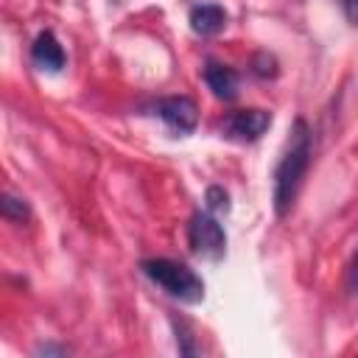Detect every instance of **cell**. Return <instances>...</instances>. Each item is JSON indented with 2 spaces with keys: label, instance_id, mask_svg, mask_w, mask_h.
Returning a JSON list of instances; mask_svg holds the SVG:
<instances>
[{
  "label": "cell",
  "instance_id": "9c48e42d",
  "mask_svg": "<svg viewBox=\"0 0 358 358\" xmlns=\"http://www.w3.org/2000/svg\"><path fill=\"white\" fill-rule=\"evenodd\" d=\"M0 210H3V215L8 218V221H28L31 218V210H28V204H25V199H20V196H11V193H3V199H0Z\"/></svg>",
  "mask_w": 358,
  "mask_h": 358
},
{
  "label": "cell",
  "instance_id": "30bf717a",
  "mask_svg": "<svg viewBox=\"0 0 358 358\" xmlns=\"http://www.w3.org/2000/svg\"><path fill=\"white\" fill-rule=\"evenodd\" d=\"M204 207H207L213 215H227V213H229V196H227V190L218 187V185L207 187V193H204Z\"/></svg>",
  "mask_w": 358,
  "mask_h": 358
},
{
  "label": "cell",
  "instance_id": "6da1fadb",
  "mask_svg": "<svg viewBox=\"0 0 358 358\" xmlns=\"http://www.w3.org/2000/svg\"><path fill=\"white\" fill-rule=\"evenodd\" d=\"M308 165H310V129L302 117L294 120L291 126V134H288V143H285V151L274 168V193H271V201H274V213L282 218L294 201H296V193L302 187V179L308 173Z\"/></svg>",
  "mask_w": 358,
  "mask_h": 358
},
{
  "label": "cell",
  "instance_id": "ba28073f",
  "mask_svg": "<svg viewBox=\"0 0 358 358\" xmlns=\"http://www.w3.org/2000/svg\"><path fill=\"white\" fill-rule=\"evenodd\" d=\"M227 25V11L218 3H196L190 8V28L201 36H213Z\"/></svg>",
  "mask_w": 358,
  "mask_h": 358
},
{
  "label": "cell",
  "instance_id": "7a4b0ae2",
  "mask_svg": "<svg viewBox=\"0 0 358 358\" xmlns=\"http://www.w3.org/2000/svg\"><path fill=\"white\" fill-rule=\"evenodd\" d=\"M140 268L151 282H157L168 296L179 302L196 305L204 299V280L185 263H176L168 257H151V260H143Z\"/></svg>",
  "mask_w": 358,
  "mask_h": 358
},
{
  "label": "cell",
  "instance_id": "277c9868",
  "mask_svg": "<svg viewBox=\"0 0 358 358\" xmlns=\"http://www.w3.org/2000/svg\"><path fill=\"white\" fill-rule=\"evenodd\" d=\"M268 126H271V112L266 109H235L218 123L221 134L235 143H255L263 137Z\"/></svg>",
  "mask_w": 358,
  "mask_h": 358
},
{
  "label": "cell",
  "instance_id": "3957f363",
  "mask_svg": "<svg viewBox=\"0 0 358 358\" xmlns=\"http://www.w3.org/2000/svg\"><path fill=\"white\" fill-rule=\"evenodd\" d=\"M187 241H190L193 252L207 260H221L227 252V232H224L218 215H213L210 210L193 213V218L187 224Z\"/></svg>",
  "mask_w": 358,
  "mask_h": 358
},
{
  "label": "cell",
  "instance_id": "5bb4252c",
  "mask_svg": "<svg viewBox=\"0 0 358 358\" xmlns=\"http://www.w3.org/2000/svg\"><path fill=\"white\" fill-rule=\"evenodd\" d=\"M67 347H56V344H42L36 347V355H64Z\"/></svg>",
  "mask_w": 358,
  "mask_h": 358
},
{
  "label": "cell",
  "instance_id": "7c38bea8",
  "mask_svg": "<svg viewBox=\"0 0 358 358\" xmlns=\"http://www.w3.org/2000/svg\"><path fill=\"white\" fill-rule=\"evenodd\" d=\"M347 291H350V296H358V252L352 255V260L347 266Z\"/></svg>",
  "mask_w": 358,
  "mask_h": 358
},
{
  "label": "cell",
  "instance_id": "8fae6325",
  "mask_svg": "<svg viewBox=\"0 0 358 358\" xmlns=\"http://www.w3.org/2000/svg\"><path fill=\"white\" fill-rule=\"evenodd\" d=\"M252 70H255V76H260V78H271V76H277V62H274V56H268V53H257L255 62H252Z\"/></svg>",
  "mask_w": 358,
  "mask_h": 358
},
{
  "label": "cell",
  "instance_id": "4fadbf2b",
  "mask_svg": "<svg viewBox=\"0 0 358 358\" xmlns=\"http://www.w3.org/2000/svg\"><path fill=\"white\" fill-rule=\"evenodd\" d=\"M341 3V8H344V14L358 25V0H338Z\"/></svg>",
  "mask_w": 358,
  "mask_h": 358
},
{
  "label": "cell",
  "instance_id": "5b68a950",
  "mask_svg": "<svg viewBox=\"0 0 358 358\" xmlns=\"http://www.w3.org/2000/svg\"><path fill=\"white\" fill-rule=\"evenodd\" d=\"M157 115L162 117V123L176 131V134H190L199 123V106L193 98L187 95H171V98H162L157 103Z\"/></svg>",
  "mask_w": 358,
  "mask_h": 358
},
{
  "label": "cell",
  "instance_id": "8992f818",
  "mask_svg": "<svg viewBox=\"0 0 358 358\" xmlns=\"http://www.w3.org/2000/svg\"><path fill=\"white\" fill-rule=\"evenodd\" d=\"M31 59L39 70H48V73H59L64 67V50H62L53 31L36 34V39L31 45Z\"/></svg>",
  "mask_w": 358,
  "mask_h": 358
},
{
  "label": "cell",
  "instance_id": "52a82bcc",
  "mask_svg": "<svg viewBox=\"0 0 358 358\" xmlns=\"http://www.w3.org/2000/svg\"><path fill=\"white\" fill-rule=\"evenodd\" d=\"M204 81L213 90L215 98L221 101H235L238 98V73L221 62H207L204 67Z\"/></svg>",
  "mask_w": 358,
  "mask_h": 358
}]
</instances>
